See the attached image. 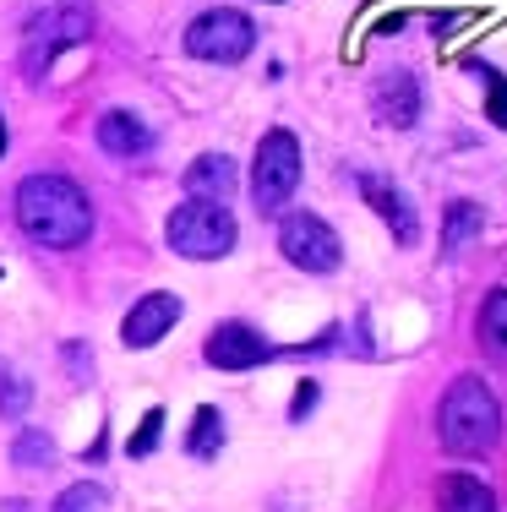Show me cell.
I'll list each match as a JSON object with an SVG mask.
<instances>
[{"label": "cell", "instance_id": "44dd1931", "mask_svg": "<svg viewBox=\"0 0 507 512\" xmlns=\"http://www.w3.org/2000/svg\"><path fill=\"white\" fill-rule=\"evenodd\" d=\"M469 71H475L480 82H486V99H491V126L507 131V77L497 66H486V60H469Z\"/></svg>", "mask_w": 507, "mask_h": 512}, {"label": "cell", "instance_id": "52a82bcc", "mask_svg": "<svg viewBox=\"0 0 507 512\" xmlns=\"http://www.w3.org/2000/svg\"><path fill=\"white\" fill-rule=\"evenodd\" d=\"M71 44H88V11L82 6H50L44 17H33L28 28V50H22V66L39 82V71H50V60Z\"/></svg>", "mask_w": 507, "mask_h": 512}, {"label": "cell", "instance_id": "4fadbf2b", "mask_svg": "<svg viewBox=\"0 0 507 512\" xmlns=\"http://www.w3.org/2000/svg\"><path fill=\"white\" fill-rule=\"evenodd\" d=\"M186 191L197 202H229V191H235V164H229L224 153H202L197 164L186 169Z\"/></svg>", "mask_w": 507, "mask_h": 512}, {"label": "cell", "instance_id": "cb8c5ba5", "mask_svg": "<svg viewBox=\"0 0 507 512\" xmlns=\"http://www.w3.org/2000/svg\"><path fill=\"white\" fill-rule=\"evenodd\" d=\"M0 148H6V126H0Z\"/></svg>", "mask_w": 507, "mask_h": 512}, {"label": "cell", "instance_id": "6da1fadb", "mask_svg": "<svg viewBox=\"0 0 507 512\" xmlns=\"http://www.w3.org/2000/svg\"><path fill=\"white\" fill-rule=\"evenodd\" d=\"M17 224L50 251H77L93 235V207L66 175H28L17 186Z\"/></svg>", "mask_w": 507, "mask_h": 512}, {"label": "cell", "instance_id": "5b68a950", "mask_svg": "<svg viewBox=\"0 0 507 512\" xmlns=\"http://www.w3.org/2000/svg\"><path fill=\"white\" fill-rule=\"evenodd\" d=\"M186 50L197 60H213V66H235L257 50V28H251L246 11L219 6V11H202L197 22L186 28Z\"/></svg>", "mask_w": 507, "mask_h": 512}, {"label": "cell", "instance_id": "9c48e42d", "mask_svg": "<svg viewBox=\"0 0 507 512\" xmlns=\"http://www.w3.org/2000/svg\"><path fill=\"white\" fill-rule=\"evenodd\" d=\"M175 322H180V295L153 289V295H142L137 306L126 311V322H120V344L126 349H153Z\"/></svg>", "mask_w": 507, "mask_h": 512}, {"label": "cell", "instance_id": "ffe728a7", "mask_svg": "<svg viewBox=\"0 0 507 512\" xmlns=\"http://www.w3.org/2000/svg\"><path fill=\"white\" fill-rule=\"evenodd\" d=\"M104 507H110V496H104V485L82 480V485H66V491L55 496V507H50V512H104Z\"/></svg>", "mask_w": 507, "mask_h": 512}, {"label": "cell", "instance_id": "d6986e66", "mask_svg": "<svg viewBox=\"0 0 507 512\" xmlns=\"http://www.w3.org/2000/svg\"><path fill=\"white\" fill-rule=\"evenodd\" d=\"M50 458H55V442L39 431V425H28V431L11 442V463H17V469H44Z\"/></svg>", "mask_w": 507, "mask_h": 512}, {"label": "cell", "instance_id": "3957f363", "mask_svg": "<svg viewBox=\"0 0 507 512\" xmlns=\"http://www.w3.org/2000/svg\"><path fill=\"white\" fill-rule=\"evenodd\" d=\"M164 240H169V251L186 256V262H219V256H229V246H235V213H229L224 202L191 197L186 207L169 213Z\"/></svg>", "mask_w": 507, "mask_h": 512}, {"label": "cell", "instance_id": "7a4b0ae2", "mask_svg": "<svg viewBox=\"0 0 507 512\" xmlns=\"http://www.w3.org/2000/svg\"><path fill=\"white\" fill-rule=\"evenodd\" d=\"M437 436L453 458H486L502 442V404L480 376H458L437 409Z\"/></svg>", "mask_w": 507, "mask_h": 512}, {"label": "cell", "instance_id": "7402d4cb", "mask_svg": "<svg viewBox=\"0 0 507 512\" xmlns=\"http://www.w3.org/2000/svg\"><path fill=\"white\" fill-rule=\"evenodd\" d=\"M159 436H164V409H148V414H142V425H137V436L126 442V453L131 458H148L153 447H159Z\"/></svg>", "mask_w": 507, "mask_h": 512}, {"label": "cell", "instance_id": "e0dca14e", "mask_svg": "<svg viewBox=\"0 0 507 512\" xmlns=\"http://www.w3.org/2000/svg\"><path fill=\"white\" fill-rule=\"evenodd\" d=\"M219 447H224V414L202 404V409H197V420H191L186 453H191V458H219Z\"/></svg>", "mask_w": 507, "mask_h": 512}, {"label": "cell", "instance_id": "9a60e30c", "mask_svg": "<svg viewBox=\"0 0 507 512\" xmlns=\"http://www.w3.org/2000/svg\"><path fill=\"white\" fill-rule=\"evenodd\" d=\"M480 344L497 365H507V289H491L480 306Z\"/></svg>", "mask_w": 507, "mask_h": 512}, {"label": "cell", "instance_id": "2e32d148", "mask_svg": "<svg viewBox=\"0 0 507 512\" xmlns=\"http://www.w3.org/2000/svg\"><path fill=\"white\" fill-rule=\"evenodd\" d=\"M480 224H486V213H480V202H469V197H458L448 202V218H442V251H464V240H475L480 235Z\"/></svg>", "mask_w": 507, "mask_h": 512}, {"label": "cell", "instance_id": "ba28073f", "mask_svg": "<svg viewBox=\"0 0 507 512\" xmlns=\"http://www.w3.org/2000/svg\"><path fill=\"white\" fill-rule=\"evenodd\" d=\"M202 360L219 365V371H251V365L273 360V344L246 322H219L208 333V344H202Z\"/></svg>", "mask_w": 507, "mask_h": 512}, {"label": "cell", "instance_id": "277c9868", "mask_svg": "<svg viewBox=\"0 0 507 512\" xmlns=\"http://www.w3.org/2000/svg\"><path fill=\"white\" fill-rule=\"evenodd\" d=\"M300 186V142L295 131H268L257 142V164H251V202L257 213H284Z\"/></svg>", "mask_w": 507, "mask_h": 512}, {"label": "cell", "instance_id": "603a6c76", "mask_svg": "<svg viewBox=\"0 0 507 512\" xmlns=\"http://www.w3.org/2000/svg\"><path fill=\"white\" fill-rule=\"evenodd\" d=\"M311 409H317V382H300L295 387V404H289V420H306Z\"/></svg>", "mask_w": 507, "mask_h": 512}, {"label": "cell", "instance_id": "8992f818", "mask_svg": "<svg viewBox=\"0 0 507 512\" xmlns=\"http://www.w3.org/2000/svg\"><path fill=\"white\" fill-rule=\"evenodd\" d=\"M279 251L300 273H338V262H344V240L317 213H289L279 224Z\"/></svg>", "mask_w": 507, "mask_h": 512}, {"label": "cell", "instance_id": "5bb4252c", "mask_svg": "<svg viewBox=\"0 0 507 512\" xmlns=\"http://www.w3.org/2000/svg\"><path fill=\"white\" fill-rule=\"evenodd\" d=\"M437 512H497V491L475 474H448L437 480Z\"/></svg>", "mask_w": 507, "mask_h": 512}, {"label": "cell", "instance_id": "7c38bea8", "mask_svg": "<svg viewBox=\"0 0 507 512\" xmlns=\"http://www.w3.org/2000/svg\"><path fill=\"white\" fill-rule=\"evenodd\" d=\"M93 131H99V148H104V153H115V158H142V153L153 148L148 120L131 115V109H104Z\"/></svg>", "mask_w": 507, "mask_h": 512}, {"label": "cell", "instance_id": "8fae6325", "mask_svg": "<svg viewBox=\"0 0 507 512\" xmlns=\"http://www.w3.org/2000/svg\"><path fill=\"white\" fill-rule=\"evenodd\" d=\"M355 191H360L371 207H377V218L398 235V246H415V240H420V224H415V213H409V197L393 186V180L366 175V169H360V175H355Z\"/></svg>", "mask_w": 507, "mask_h": 512}, {"label": "cell", "instance_id": "30bf717a", "mask_svg": "<svg viewBox=\"0 0 507 512\" xmlns=\"http://www.w3.org/2000/svg\"><path fill=\"white\" fill-rule=\"evenodd\" d=\"M371 109H377L382 126L393 131H409L420 120V82L415 71H382L377 88H371Z\"/></svg>", "mask_w": 507, "mask_h": 512}, {"label": "cell", "instance_id": "ac0fdd59", "mask_svg": "<svg viewBox=\"0 0 507 512\" xmlns=\"http://www.w3.org/2000/svg\"><path fill=\"white\" fill-rule=\"evenodd\" d=\"M28 404H33V382L22 371H11V365H0V414H6V420H22Z\"/></svg>", "mask_w": 507, "mask_h": 512}]
</instances>
